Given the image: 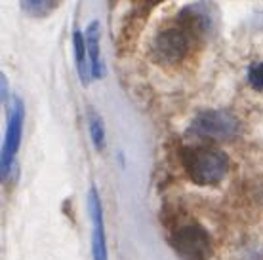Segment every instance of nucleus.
<instances>
[{
    "label": "nucleus",
    "mask_w": 263,
    "mask_h": 260,
    "mask_svg": "<svg viewBox=\"0 0 263 260\" xmlns=\"http://www.w3.org/2000/svg\"><path fill=\"white\" fill-rule=\"evenodd\" d=\"M181 165L197 186H216L229 173V156L210 146H187L181 150Z\"/></svg>",
    "instance_id": "1"
},
{
    "label": "nucleus",
    "mask_w": 263,
    "mask_h": 260,
    "mask_svg": "<svg viewBox=\"0 0 263 260\" xmlns=\"http://www.w3.org/2000/svg\"><path fill=\"white\" fill-rule=\"evenodd\" d=\"M170 247L181 260H210L214 254L212 237L198 222H181L170 230Z\"/></svg>",
    "instance_id": "2"
},
{
    "label": "nucleus",
    "mask_w": 263,
    "mask_h": 260,
    "mask_svg": "<svg viewBox=\"0 0 263 260\" xmlns=\"http://www.w3.org/2000/svg\"><path fill=\"white\" fill-rule=\"evenodd\" d=\"M189 133H193L198 139L223 143V141H233L235 137H238L240 122L233 112L212 109V111L198 112L197 118L193 120Z\"/></svg>",
    "instance_id": "3"
},
{
    "label": "nucleus",
    "mask_w": 263,
    "mask_h": 260,
    "mask_svg": "<svg viewBox=\"0 0 263 260\" xmlns=\"http://www.w3.org/2000/svg\"><path fill=\"white\" fill-rule=\"evenodd\" d=\"M189 52V33L183 27L170 25L160 29L151 42V57L158 65H178Z\"/></svg>",
    "instance_id": "4"
},
{
    "label": "nucleus",
    "mask_w": 263,
    "mask_h": 260,
    "mask_svg": "<svg viewBox=\"0 0 263 260\" xmlns=\"http://www.w3.org/2000/svg\"><path fill=\"white\" fill-rule=\"evenodd\" d=\"M23 122H25V104L20 97H15L8 106V125L4 143H2V154H0V171L2 181L10 177L15 163V156L23 137Z\"/></svg>",
    "instance_id": "5"
},
{
    "label": "nucleus",
    "mask_w": 263,
    "mask_h": 260,
    "mask_svg": "<svg viewBox=\"0 0 263 260\" xmlns=\"http://www.w3.org/2000/svg\"><path fill=\"white\" fill-rule=\"evenodd\" d=\"M88 213L92 221V260H109V247H107V230L103 205L99 198V190L96 184L88 190Z\"/></svg>",
    "instance_id": "6"
},
{
    "label": "nucleus",
    "mask_w": 263,
    "mask_h": 260,
    "mask_svg": "<svg viewBox=\"0 0 263 260\" xmlns=\"http://www.w3.org/2000/svg\"><path fill=\"white\" fill-rule=\"evenodd\" d=\"M178 23L189 33V36L191 34L193 36H202V34H206L212 29L210 13L204 10L200 2L185 8L183 12L178 15Z\"/></svg>",
    "instance_id": "7"
},
{
    "label": "nucleus",
    "mask_w": 263,
    "mask_h": 260,
    "mask_svg": "<svg viewBox=\"0 0 263 260\" xmlns=\"http://www.w3.org/2000/svg\"><path fill=\"white\" fill-rule=\"evenodd\" d=\"M86 44H88V57H90V69H92V78L99 80L103 76V61H101V48H99V21H92L86 27Z\"/></svg>",
    "instance_id": "8"
},
{
    "label": "nucleus",
    "mask_w": 263,
    "mask_h": 260,
    "mask_svg": "<svg viewBox=\"0 0 263 260\" xmlns=\"http://www.w3.org/2000/svg\"><path fill=\"white\" fill-rule=\"evenodd\" d=\"M72 48H74V63L77 72L82 85H88L92 80V69H90V57H88V44H86V34L77 29L72 34Z\"/></svg>",
    "instance_id": "9"
},
{
    "label": "nucleus",
    "mask_w": 263,
    "mask_h": 260,
    "mask_svg": "<svg viewBox=\"0 0 263 260\" xmlns=\"http://www.w3.org/2000/svg\"><path fill=\"white\" fill-rule=\"evenodd\" d=\"M88 131H90V139H92L93 148L98 152L105 150V124H103V118L99 116L98 111L90 109L88 111Z\"/></svg>",
    "instance_id": "10"
},
{
    "label": "nucleus",
    "mask_w": 263,
    "mask_h": 260,
    "mask_svg": "<svg viewBox=\"0 0 263 260\" xmlns=\"http://www.w3.org/2000/svg\"><path fill=\"white\" fill-rule=\"evenodd\" d=\"M58 4H60V0H20L21 10L36 19H42V17H48L50 13H53Z\"/></svg>",
    "instance_id": "11"
},
{
    "label": "nucleus",
    "mask_w": 263,
    "mask_h": 260,
    "mask_svg": "<svg viewBox=\"0 0 263 260\" xmlns=\"http://www.w3.org/2000/svg\"><path fill=\"white\" fill-rule=\"evenodd\" d=\"M248 84L256 91H263V63H254L248 69Z\"/></svg>",
    "instance_id": "12"
},
{
    "label": "nucleus",
    "mask_w": 263,
    "mask_h": 260,
    "mask_svg": "<svg viewBox=\"0 0 263 260\" xmlns=\"http://www.w3.org/2000/svg\"><path fill=\"white\" fill-rule=\"evenodd\" d=\"M2 103L10 106V90H8V78L2 74Z\"/></svg>",
    "instance_id": "13"
},
{
    "label": "nucleus",
    "mask_w": 263,
    "mask_h": 260,
    "mask_svg": "<svg viewBox=\"0 0 263 260\" xmlns=\"http://www.w3.org/2000/svg\"><path fill=\"white\" fill-rule=\"evenodd\" d=\"M147 2H149V4H151V6H158V4H162V2H164V0H147Z\"/></svg>",
    "instance_id": "14"
}]
</instances>
